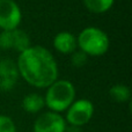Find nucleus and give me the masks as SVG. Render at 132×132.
I'll list each match as a JSON object with an SVG mask.
<instances>
[{
	"label": "nucleus",
	"mask_w": 132,
	"mask_h": 132,
	"mask_svg": "<svg viewBox=\"0 0 132 132\" xmlns=\"http://www.w3.org/2000/svg\"><path fill=\"white\" fill-rule=\"evenodd\" d=\"M65 132H81V131H80V129L77 128V126H70L68 129L66 128Z\"/></svg>",
	"instance_id": "2eb2a0df"
},
{
	"label": "nucleus",
	"mask_w": 132,
	"mask_h": 132,
	"mask_svg": "<svg viewBox=\"0 0 132 132\" xmlns=\"http://www.w3.org/2000/svg\"><path fill=\"white\" fill-rule=\"evenodd\" d=\"M77 37L70 31H60L53 37V46L60 53H73L77 49Z\"/></svg>",
	"instance_id": "1a4fd4ad"
},
{
	"label": "nucleus",
	"mask_w": 132,
	"mask_h": 132,
	"mask_svg": "<svg viewBox=\"0 0 132 132\" xmlns=\"http://www.w3.org/2000/svg\"><path fill=\"white\" fill-rule=\"evenodd\" d=\"M19 71L13 60L5 58L0 60V90L9 92L18 82Z\"/></svg>",
	"instance_id": "6e6552de"
},
{
	"label": "nucleus",
	"mask_w": 132,
	"mask_h": 132,
	"mask_svg": "<svg viewBox=\"0 0 132 132\" xmlns=\"http://www.w3.org/2000/svg\"><path fill=\"white\" fill-rule=\"evenodd\" d=\"M109 95L115 102H128L131 97V90L125 85H115L109 89Z\"/></svg>",
	"instance_id": "9b49d317"
},
{
	"label": "nucleus",
	"mask_w": 132,
	"mask_h": 132,
	"mask_svg": "<svg viewBox=\"0 0 132 132\" xmlns=\"http://www.w3.org/2000/svg\"><path fill=\"white\" fill-rule=\"evenodd\" d=\"M115 0H84V5L93 13H104L112 7Z\"/></svg>",
	"instance_id": "f8f14e48"
},
{
	"label": "nucleus",
	"mask_w": 132,
	"mask_h": 132,
	"mask_svg": "<svg viewBox=\"0 0 132 132\" xmlns=\"http://www.w3.org/2000/svg\"><path fill=\"white\" fill-rule=\"evenodd\" d=\"M0 132H16V126L9 116L0 115Z\"/></svg>",
	"instance_id": "ddd939ff"
},
{
	"label": "nucleus",
	"mask_w": 132,
	"mask_h": 132,
	"mask_svg": "<svg viewBox=\"0 0 132 132\" xmlns=\"http://www.w3.org/2000/svg\"><path fill=\"white\" fill-rule=\"evenodd\" d=\"M19 74L29 85L46 88L57 80L58 65L48 49L39 45L29 46L22 51L16 62Z\"/></svg>",
	"instance_id": "f257e3e1"
},
{
	"label": "nucleus",
	"mask_w": 132,
	"mask_h": 132,
	"mask_svg": "<svg viewBox=\"0 0 132 132\" xmlns=\"http://www.w3.org/2000/svg\"><path fill=\"white\" fill-rule=\"evenodd\" d=\"M75 100V87L68 80H56L48 87L44 102L53 112H62L68 109Z\"/></svg>",
	"instance_id": "f03ea898"
},
{
	"label": "nucleus",
	"mask_w": 132,
	"mask_h": 132,
	"mask_svg": "<svg viewBox=\"0 0 132 132\" xmlns=\"http://www.w3.org/2000/svg\"><path fill=\"white\" fill-rule=\"evenodd\" d=\"M30 45V38L24 30L14 29V30H6L0 32V49L4 50H14L22 52L27 50Z\"/></svg>",
	"instance_id": "423d86ee"
},
{
	"label": "nucleus",
	"mask_w": 132,
	"mask_h": 132,
	"mask_svg": "<svg viewBox=\"0 0 132 132\" xmlns=\"http://www.w3.org/2000/svg\"><path fill=\"white\" fill-rule=\"evenodd\" d=\"M77 44L80 51L87 56H103L109 49V37L97 27H87L80 31L77 37Z\"/></svg>",
	"instance_id": "7ed1b4c3"
},
{
	"label": "nucleus",
	"mask_w": 132,
	"mask_h": 132,
	"mask_svg": "<svg viewBox=\"0 0 132 132\" xmlns=\"http://www.w3.org/2000/svg\"><path fill=\"white\" fill-rule=\"evenodd\" d=\"M94 115V104L89 100L80 98L68 107L66 112V119L71 126L80 128L86 125Z\"/></svg>",
	"instance_id": "20e7f679"
},
{
	"label": "nucleus",
	"mask_w": 132,
	"mask_h": 132,
	"mask_svg": "<svg viewBox=\"0 0 132 132\" xmlns=\"http://www.w3.org/2000/svg\"><path fill=\"white\" fill-rule=\"evenodd\" d=\"M66 121L53 111L43 112L34 123V132H65Z\"/></svg>",
	"instance_id": "0eeeda50"
},
{
	"label": "nucleus",
	"mask_w": 132,
	"mask_h": 132,
	"mask_svg": "<svg viewBox=\"0 0 132 132\" xmlns=\"http://www.w3.org/2000/svg\"><path fill=\"white\" fill-rule=\"evenodd\" d=\"M22 13L14 0H0V28L2 31L18 29Z\"/></svg>",
	"instance_id": "39448f33"
},
{
	"label": "nucleus",
	"mask_w": 132,
	"mask_h": 132,
	"mask_svg": "<svg viewBox=\"0 0 132 132\" xmlns=\"http://www.w3.org/2000/svg\"><path fill=\"white\" fill-rule=\"evenodd\" d=\"M44 105H45L44 97L36 93L28 94L22 100V108L24 109V111L29 112V114H36V112L41 111L44 108Z\"/></svg>",
	"instance_id": "9d476101"
},
{
	"label": "nucleus",
	"mask_w": 132,
	"mask_h": 132,
	"mask_svg": "<svg viewBox=\"0 0 132 132\" xmlns=\"http://www.w3.org/2000/svg\"><path fill=\"white\" fill-rule=\"evenodd\" d=\"M88 56L84 53L82 51H74L71 56V63L74 67H81L87 63Z\"/></svg>",
	"instance_id": "4468645a"
}]
</instances>
